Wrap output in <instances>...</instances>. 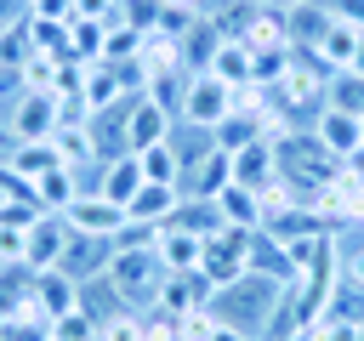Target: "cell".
Here are the masks:
<instances>
[{
  "label": "cell",
  "instance_id": "cell-1",
  "mask_svg": "<svg viewBox=\"0 0 364 341\" xmlns=\"http://www.w3.org/2000/svg\"><path fill=\"white\" fill-rule=\"evenodd\" d=\"M279 301H284V284H279V278H267V273H239L233 284H222V290L210 296V313H216V324H228V330H239V335L256 341V335L273 330Z\"/></svg>",
  "mask_w": 364,
  "mask_h": 341
},
{
  "label": "cell",
  "instance_id": "cell-2",
  "mask_svg": "<svg viewBox=\"0 0 364 341\" xmlns=\"http://www.w3.org/2000/svg\"><path fill=\"white\" fill-rule=\"evenodd\" d=\"M273 165H279V182L301 199H318L336 176H341V159L313 136V131H296V136H279L273 142Z\"/></svg>",
  "mask_w": 364,
  "mask_h": 341
},
{
  "label": "cell",
  "instance_id": "cell-3",
  "mask_svg": "<svg viewBox=\"0 0 364 341\" xmlns=\"http://www.w3.org/2000/svg\"><path fill=\"white\" fill-rule=\"evenodd\" d=\"M165 284V261L154 256V239H136V244H114V261H108V290L125 301V307H154Z\"/></svg>",
  "mask_w": 364,
  "mask_h": 341
},
{
  "label": "cell",
  "instance_id": "cell-4",
  "mask_svg": "<svg viewBox=\"0 0 364 341\" xmlns=\"http://www.w3.org/2000/svg\"><path fill=\"white\" fill-rule=\"evenodd\" d=\"M114 119H119V148L125 153H142V148H154V142L171 136V108H159L148 91L114 102Z\"/></svg>",
  "mask_w": 364,
  "mask_h": 341
},
{
  "label": "cell",
  "instance_id": "cell-5",
  "mask_svg": "<svg viewBox=\"0 0 364 341\" xmlns=\"http://www.w3.org/2000/svg\"><path fill=\"white\" fill-rule=\"evenodd\" d=\"M199 273L210 278V290H222V284H233L239 273H250V233H245V227L210 233L205 250H199Z\"/></svg>",
  "mask_w": 364,
  "mask_h": 341
},
{
  "label": "cell",
  "instance_id": "cell-6",
  "mask_svg": "<svg viewBox=\"0 0 364 341\" xmlns=\"http://www.w3.org/2000/svg\"><path fill=\"white\" fill-rule=\"evenodd\" d=\"M228 108H233V85L222 80V74H188L182 80V119H193V125H222L228 119Z\"/></svg>",
  "mask_w": 364,
  "mask_h": 341
},
{
  "label": "cell",
  "instance_id": "cell-7",
  "mask_svg": "<svg viewBox=\"0 0 364 341\" xmlns=\"http://www.w3.org/2000/svg\"><path fill=\"white\" fill-rule=\"evenodd\" d=\"M63 222H68L74 233H91V239H119V233L131 227L125 205H114V199H102V193H80V199L63 210Z\"/></svg>",
  "mask_w": 364,
  "mask_h": 341
},
{
  "label": "cell",
  "instance_id": "cell-8",
  "mask_svg": "<svg viewBox=\"0 0 364 341\" xmlns=\"http://www.w3.org/2000/svg\"><path fill=\"white\" fill-rule=\"evenodd\" d=\"M313 136L336 153V159H358L364 153V114H347V108H318V119H313Z\"/></svg>",
  "mask_w": 364,
  "mask_h": 341
},
{
  "label": "cell",
  "instance_id": "cell-9",
  "mask_svg": "<svg viewBox=\"0 0 364 341\" xmlns=\"http://www.w3.org/2000/svg\"><path fill=\"white\" fill-rule=\"evenodd\" d=\"M51 131H57V97L23 91V102L11 114V142H51Z\"/></svg>",
  "mask_w": 364,
  "mask_h": 341
},
{
  "label": "cell",
  "instance_id": "cell-10",
  "mask_svg": "<svg viewBox=\"0 0 364 341\" xmlns=\"http://www.w3.org/2000/svg\"><path fill=\"white\" fill-rule=\"evenodd\" d=\"M176 205H182V188H171V182H142L136 199L125 205V216H131V227L154 233V227H165V222L176 216Z\"/></svg>",
  "mask_w": 364,
  "mask_h": 341
},
{
  "label": "cell",
  "instance_id": "cell-11",
  "mask_svg": "<svg viewBox=\"0 0 364 341\" xmlns=\"http://www.w3.org/2000/svg\"><path fill=\"white\" fill-rule=\"evenodd\" d=\"M108 261H114V239H91V233H68V250H63V273L68 278H108Z\"/></svg>",
  "mask_w": 364,
  "mask_h": 341
},
{
  "label": "cell",
  "instance_id": "cell-12",
  "mask_svg": "<svg viewBox=\"0 0 364 341\" xmlns=\"http://www.w3.org/2000/svg\"><path fill=\"white\" fill-rule=\"evenodd\" d=\"M228 182H233V153H222V148H210L205 159H193L182 170V193L188 199H216Z\"/></svg>",
  "mask_w": 364,
  "mask_h": 341
},
{
  "label": "cell",
  "instance_id": "cell-13",
  "mask_svg": "<svg viewBox=\"0 0 364 341\" xmlns=\"http://www.w3.org/2000/svg\"><path fill=\"white\" fill-rule=\"evenodd\" d=\"M199 250H205L199 233H188V227H176V222L154 227V256L165 261V273H193V267H199Z\"/></svg>",
  "mask_w": 364,
  "mask_h": 341
},
{
  "label": "cell",
  "instance_id": "cell-14",
  "mask_svg": "<svg viewBox=\"0 0 364 341\" xmlns=\"http://www.w3.org/2000/svg\"><path fill=\"white\" fill-rule=\"evenodd\" d=\"M279 23H284V40H296V45H307V51H318V40L330 34L336 11H330V6H318V0H301V6L279 11Z\"/></svg>",
  "mask_w": 364,
  "mask_h": 341
},
{
  "label": "cell",
  "instance_id": "cell-15",
  "mask_svg": "<svg viewBox=\"0 0 364 341\" xmlns=\"http://www.w3.org/2000/svg\"><path fill=\"white\" fill-rule=\"evenodd\" d=\"M68 233H74V227H68L57 210H46V216L28 227V267H34V273H40V267H57L63 250H68Z\"/></svg>",
  "mask_w": 364,
  "mask_h": 341
},
{
  "label": "cell",
  "instance_id": "cell-16",
  "mask_svg": "<svg viewBox=\"0 0 364 341\" xmlns=\"http://www.w3.org/2000/svg\"><path fill=\"white\" fill-rule=\"evenodd\" d=\"M216 205H222V222H228V227L256 233V227L267 222V199H262L256 188H245V182H228V188L216 193Z\"/></svg>",
  "mask_w": 364,
  "mask_h": 341
},
{
  "label": "cell",
  "instance_id": "cell-17",
  "mask_svg": "<svg viewBox=\"0 0 364 341\" xmlns=\"http://www.w3.org/2000/svg\"><path fill=\"white\" fill-rule=\"evenodd\" d=\"M34 307H40L46 318L74 313V307H80V278H68L63 267H40V278H34Z\"/></svg>",
  "mask_w": 364,
  "mask_h": 341
},
{
  "label": "cell",
  "instance_id": "cell-18",
  "mask_svg": "<svg viewBox=\"0 0 364 341\" xmlns=\"http://www.w3.org/2000/svg\"><path fill=\"white\" fill-rule=\"evenodd\" d=\"M233 182H245V188H256V193H267V188L279 182V165H273V142H267V136H256L250 148L233 153Z\"/></svg>",
  "mask_w": 364,
  "mask_h": 341
},
{
  "label": "cell",
  "instance_id": "cell-19",
  "mask_svg": "<svg viewBox=\"0 0 364 341\" xmlns=\"http://www.w3.org/2000/svg\"><path fill=\"white\" fill-rule=\"evenodd\" d=\"M142 182H148V176H142V165H136V153H119V159H102V176H97V193H102V199H114V205H131Z\"/></svg>",
  "mask_w": 364,
  "mask_h": 341
},
{
  "label": "cell",
  "instance_id": "cell-20",
  "mask_svg": "<svg viewBox=\"0 0 364 341\" xmlns=\"http://www.w3.org/2000/svg\"><path fill=\"white\" fill-rule=\"evenodd\" d=\"M6 165H11V176H17L23 188H34V182H40L46 170H57L63 159H57V148H51V142H11Z\"/></svg>",
  "mask_w": 364,
  "mask_h": 341
},
{
  "label": "cell",
  "instance_id": "cell-21",
  "mask_svg": "<svg viewBox=\"0 0 364 341\" xmlns=\"http://www.w3.org/2000/svg\"><path fill=\"white\" fill-rule=\"evenodd\" d=\"M358 45H364V28H358V23H341V17H336V23H330V34L318 40V63L341 74V68H353Z\"/></svg>",
  "mask_w": 364,
  "mask_h": 341
},
{
  "label": "cell",
  "instance_id": "cell-22",
  "mask_svg": "<svg viewBox=\"0 0 364 341\" xmlns=\"http://www.w3.org/2000/svg\"><path fill=\"white\" fill-rule=\"evenodd\" d=\"M210 136H216V148H222V153H239V148H250L256 136H267V119H262V114H250V108H228V119H222Z\"/></svg>",
  "mask_w": 364,
  "mask_h": 341
},
{
  "label": "cell",
  "instance_id": "cell-23",
  "mask_svg": "<svg viewBox=\"0 0 364 341\" xmlns=\"http://www.w3.org/2000/svg\"><path fill=\"white\" fill-rule=\"evenodd\" d=\"M34 278H40V273H34L28 261H0V318L34 307Z\"/></svg>",
  "mask_w": 364,
  "mask_h": 341
},
{
  "label": "cell",
  "instance_id": "cell-24",
  "mask_svg": "<svg viewBox=\"0 0 364 341\" xmlns=\"http://www.w3.org/2000/svg\"><path fill=\"white\" fill-rule=\"evenodd\" d=\"M136 165H142V176H148V182H171V188H182V159H176V148H171V142L142 148V153H136Z\"/></svg>",
  "mask_w": 364,
  "mask_h": 341
},
{
  "label": "cell",
  "instance_id": "cell-25",
  "mask_svg": "<svg viewBox=\"0 0 364 341\" xmlns=\"http://www.w3.org/2000/svg\"><path fill=\"white\" fill-rule=\"evenodd\" d=\"M324 102H330V108H347V114H364V74H353V68H341V74L330 80V91H324Z\"/></svg>",
  "mask_w": 364,
  "mask_h": 341
},
{
  "label": "cell",
  "instance_id": "cell-26",
  "mask_svg": "<svg viewBox=\"0 0 364 341\" xmlns=\"http://www.w3.org/2000/svg\"><path fill=\"white\" fill-rule=\"evenodd\" d=\"M97 341H148V330H142V313H136V307H119V313H108V318L97 324Z\"/></svg>",
  "mask_w": 364,
  "mask_h": 341
},
{
  "label": "cell",
  "instance_id": "cell-27",
  "mask_svg": "<svg viewBox=\"0 0 364 341\" xmlns=\"http://www.w3.org/2000/svg\"><path fill=\"white\" fill-rule=\"evenodd\" d=\"M341 273H347V284H358V290H364V244H353V250H347Z\"/></svg>",
  "mask_w": 364,
  "mask_h": 341
},
{
  "label": "cell",
  "instance_id": "cell-28",
  "mask_svg": "<svg viewBox=\"0 0 364 341\" xmlns=\"http://www.w3.org/2000/svg\"><path fill=\"white\" fill-rule=\"evenodd\" d=\"M23 193H28V188H23V182L11 176V165L0 159V205H11V199H23Z\"/></svg>",
  "mask_w": 364,
  "mask_h": 341
},
{
  "label": "cell",
  "instance_id": "cell-29",
  "mask_svg": "<svg viewBox=\"0 0 364 341\" xmlns=\"http://www.w3.org/2000/svg\"><path fill=\"white\" fill-rule=\"evenodd\" d=\"M23 17H28V0H0V28H11Z\"/></svg>",
  "mask_w": 364,
  "mask_h": 341
},
{
  "label": "cell",
  "instance_id": "cell-30",
  "mask_svg": "<svg viewBox=\"0 0 364 341\" xmlns=\"http://www.w3.org/2000/svg\"><path fill=\"white\" fill-rule=\"evenodd\" d=\"M210 341H250V335H239V330H228V324H216V330H210Z\"/></svg>",
  "mask_w": 364,
  "mask_h": 341
},
{
  "label": "cell",
  "instance_id": "cell-31",
  "mask_svg": "<svg viewBox=\"0 0 364 341\" xmlns=\"http://www.w3.org/2000/svg\"><path fill=\"white\" fill-rule=\"evenodd\" d=\"M262 11H290V6H301V0H256Z\"/></svg>",
  "mask_w": 364,
  "mask_h": 341
},
{
  "label": "cell",
  "instance_id": "cell-32",
  "mask_svg": "<svg viewBox=\"0 0 364 341\" xmlns=\"http://www.w3.org/2000/svg\"><path fill=\"white\" fill-rule=\"evenodd\" d=\"M0 153H11V131L6 125H0Z\"/></svg>",
  "mask_w": 364,
  "mask_h": 341
},
{
  "label": "cell",
  "instance_id": "cell-33",
  "mask_svg": "<svg viewBox=\"0 0 364 341\" xmlns=\"http://www.w3.org/2000/svg\"><path fill=\"white\" fill-rule=\"evenodd\" d=\"M353 341H364V324H358V335H353Z\"/></svg>",
  "mask_w": 364,
  "mask_h": 341
},
{
  "label": "cell",
  "instance_id": "cell-34",
  "mask_svg": "<svg viewBox=\"0 0 364 341\" xmlns=\"http://www.w3.org/2000/svg\"><path fill=\"white\" fill-rule=\"evenodd\" d=\"M0 341H6V335H0Z\"/></svg>",
  "mask_w": 364,
  "mask_h": 341
},
{
  "label": "cell",
  "instance_id": "cell-35",
  "mask_svg": "<svg viewBox=\"0 0 364 341\" xmlns=\"http://www.w3.org/2000/svg\"><path fill=\"white\" fill-rule=\"evenodd\" d=\"M28 6H34V0H28Z\"/></svg>",
  "mask_w": 364,
  "mask_h": 341
}]
</instances>
